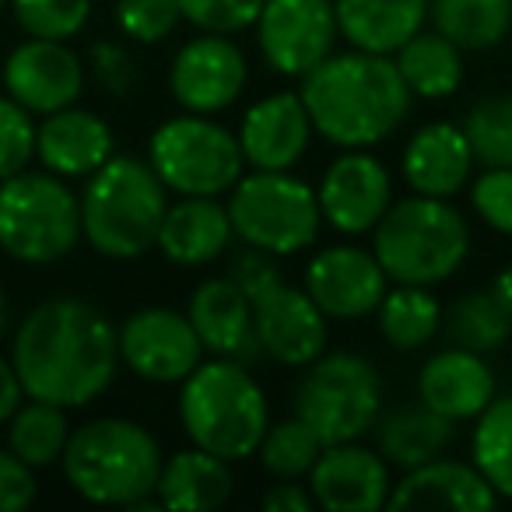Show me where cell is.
Returning a JSON list of instances; mask_svg holds the SVG:
<instances>
[{"label": "cell", "instance_id": "8fae6325", "mask_svg": "<svg viewBox=\"0 0 512 512\" xmlns=\"http://www.w3.org/2000/svg\"><path fill=\"white\" fill-rule=\"evenodd\" d=\"M341 25L334 0H264L256 18L260 57L274 74L306 78L334 53Z\"/></svg>", "mask_w": 512, "mask_h": 512}, {"label": "cell", "instance_id": "e0dca14e", "mask_svg": "<svg viewBox=\"0 0 512 512\" xmlns=\"http://www.w3.org/2000/svg\"><path fill=\"white\" fill-rule=\"evenodd\" d=\"M386 285H390V278H386L376 253L351 246V242L320 249L306 267V292L313 295V302L323 309L327 320L351 323L376 313Z\"/></svg>", "mask_w": 512, "mask_h": 512}, {"label": "cell", "instance_id": "484cf974", "mask_svg": "<svg viewBox=\"0 0 512 512\" xmlns=\"http://www.w3.org/2000/svg\"><path fill=\"white\" fill-rule=\"evenodd\" d=\"M351 50L393 57L428 22V0H334Z\"/></svg>", "mask_w": 512, "mask_h": 512}, {"label": "cell", "instance_id": "ab89813d", "mask_svg": "<svg viewBox=\"0 0 512 512\" xmlns=\"http://www.w3.org/2000/svg\"><path fill=\"white\" fill-rule=\"evenodd\" d=\"M264 11V0H179V15L197 32L235 36L256 25Z\"/></svg>", "mask_w": 512, "mask_h": 512}, {"label": "cell", "instance_id": "5bb4252c", "mask_svg": "<svg viewBox=\"0 0 512 512\" xmlns=\"http://www.w3.org/2000/svg\"><path fill=\"white\" fill-rule=\"evenodd\" d=\"M249 302L260 348L278 365L306 369L327 351V316L306 288H292L285 278H278Z\"/></svg>", "mask_w": 512, "mask_h": 512}, {"label": "cell", "instance_id": "5b68a950", "mask_svg": "<svg viewBox=\"0 0 512 512\" xmlns=\"http://www.w3.org/2000/svg\"><path fill=\"white\" fill-rule=\"evenodd\" d=\"M179 421L193 446L235 463L256 453L271 425V407L249 365L214 358L183 379Z\"/></svg>", "mask_w": 512, "mask_h": 512}, {"label": "cell", "instance_id": "74e56055", "mask_svg": "<svg viewBox=\"0 0 512 512\" xmlns=\"http://www.w3.org/2000/svg\"><path fill=\"white\" fill-rule=\"evenodd\" d=\"M116 29L127 39L144 46H155L176 32L183 22L179 15V0H116L113 8Z\"/></svg>", "mask_w": 512, "mask_h": 512}, {"label": "cell", "instance_id": "4dcf8cb0", "mask_svg": "<svg viewBox=\"0 0 512 512\" xmlns=\"http://www.w3.org/2000/svg\"><path fill=\"white\" fill-rule=\"evenodd\" d=\"M376 313H379V334L397 351L425 348L442 327L439 299L421 285H397L393 292L386 288Z\"/></svg>", "mask_w": 512, "mask_h": 512}, {"label": "cell", "instance_id": "9a60e30c", "mask_svg": "<svg viewBox=\"0 0 512 512\" xmlns=\"http://www.w3.org/2000/svg\"><path fill=\"white\" fill-rule=\"evenodd\" d=\"M316 200L330 228L341 235H365L393 204L390 169L365 148H348L323 172Z\"/></svg>", "mask_w": 512, "mask_h": 512}, {"label": "cell", "instance_id": "603a6c76", "mask_svg": "<svg viewBox=\"0 0 512 512\" xmlns=\"http://www.w3.org/2000/svg\"><path fill=\"white\" fill-rule=\"evenodd\" d=\"M232 239L235 228L221 197H179L165 211L155 246L176 267H207L228 253Z\"/></svg>", "mask_w": 512, "mask_h": 512}, {"label": "cell", "instance_id": "60d3db41", "mask_svg": "<svg viewBox=\"0 0 512 512\" xmlns=\"http://www.w3.org/2000/svg\"><path fill=\"white\" fill-rule=\"evenodd\" d=\"M470 204L488 228L512 235V169H484L470 186Z\"/></svg>", "mask_w": 512, "mask_h": 512}, {"label": "cell", "instance_id": "7402d4cb", "mask_svg": "<svg viewBox=\"0 0 512 512\" xmlns=\"http://www.w3.org/2000/svg\"><path fill=\"white\" fill-rule=\"evenodd\" d=\"M495 397V372L484 355L456 344L432 355L418 372V400L449 421H474Z\"/></svg>", "mask_w": 512, "mask_h": 512}, {"label": "cell", "instance_id": "52a82bcc", "mask_svg": "<svg viewBox=\"0 0 512 512\" xmlns=\"http://www.w3.org/2000/svg\"><path fill=\"white\" fill-rule=\"evenodd\" d=\"M81 239V197L53 172L0 179V249L18 264H57Z\"/></svg>", "mask_w": 512, "mask_h": 512}, {"label": "cell", "instance_id": "681fc988", "mask_svg": "<svg viewBox=\"0 0 512 512\" xmlns=\"http://www.w3.org/2000/svg\"><path fill=\"white\" fill-rule=\"evenodd\" d=\"M4 4H8V0H0V8H4Z\"/></svg>", "mask_w": 512, "mask_h": 512}, {"label": "cell", "instance_id": "8d00e7d4", "mask_svg": "<svg viewBox=\"0 0 512 512\" xmlns=\"http://www.w3.org/2000/svg\"><path fill=\"white\" fill-rule=\"evenodd\" d=\"M11 8L25 36L57 43L81 36L92 18V0H11Z\"/></svg>", "mask_w": 512, "mask_h": 512}, {"label": "cell", "instance_id": "f1b7e54d", "mask_svg": "<svg viewBox=\"0 0 512 512\" xmlns=\"http://www.w3.org/2000/svg\"><path fill=\"white\" fill-rule=\"evenodd\" d=\"M397 71L404 78V85L411 88L414 99L439 102L460 88L463 81V50L446 39L442 32H425L421 29L414 39H407L397 53Z\"/></svg>", "mask_w": 512, "mask_h": 512}, {"label": "cell", "instance_id": "7c38bea8", "mask_svg": "<svg viewBox=\"0 0 512 512\" xmlns=\"http://www.w3.org/2000/svg\"><path fill=\"white\" fill-rule=\"evenodd\" d=\"M120 362L144 383L172 386L183 383L204 358L190 316L165 306H144L130 313L116 330Z\"/></svg>", "mask_w": 512, "mask_h": 512}, {"label": "cell", "instance_id": "ba28073f", "mask_svg": "<svg viewBox=\"0 0 512 512\" xmlns=\"http://www.w3.org/2000/svg\"><path fill=\"white\" fill-rule=\"evenodd\" d=\"M228 218L246 246L271 256H295L316 242L323 214L316 190L292 176V169H253L228 190Z\"/></svg>", "mask_w": 512, "mask_h": 512}, {"label": "cell", "instance_id": "cb8c5ba5", "mask_svg": "<svg viewBox=\"0 0 512 512\" xmlns=\"http://www.w3.org/2000/svg\"><path fill=\"white\" fill-rule=\"evenodd\" d=\"M498 505L495 488L474 463L435 460L407 470L404 481L393 484L390 509H460V512H491Z\"/></svg>", "mask_w": 512, "mask_h": 512}, {"label": "cell", "instance_id": "ee69618b", "mask_svg": "<svg viewBox=\"0 0 512 512\" xmlns=\"http://www.w3.org/2000/svg\"><path fill=\"white\" fill-rule=\"evenodd\" d=\"M278 256L264 253V249H253L246 246V253L235 256V264H232V274L228 278L235 281V285L246 292V299H253V295H260L267 285H274V281L281 278L278 264H274Z\"/></svg>", "mask_w": 512, "mask_h": 512}, {"label": "cell", "instance_id": "bcb514c9", "mask_svg": "<svg viewBox=\"0 0 512 512\" xmlns=\"http://www.w3.org/2000/svg\"><path fill=\"white\" fill-rule=\"evenodd\" d=\"M22 400L25 390H22V379H18L15 362L0 355V425H8V418L22 407Z\"/></svg>", "mask_w": 512, "mask_h": 512}, {"label": "cell", "instance_id": "30bf717a", "mask_svg": "<svg viewBox=\"0 0 512 512\" xmlns=\"http://www.w3.org/2000/svg\"><path fill=\"white\" fill-rule=\"evenodd\" d=\"M295 414L320 435L323 446L358 442L383 414V383L376 365L351 351L320 355L306 365V376L295 390Z\"/></svg>", "mask_w": 512, "mask_h": 512}, {"label": "cell", "instance_id": "2e32d148", "mask_svg": "<svg viewBox=\"0 0 512 512\" xmlns=\"http://www.w3.org/2000/svg\"><path fill=\"white\" fill-rule=\"evenodd\" d=\"M4 92L32 116H50L81 99L85 64L67 43L29 36L4 60Z\"/></svg>", "mask_w": 512, "mask_h": 512}, {"label": "cell", "instance_id": "9c48e42d", "mask_svg": "<svg viewBox=\"0 0 512 512\" xmlns=\"http://www.w3.org/2000/svg\"><path fill=\"white\" fill-rule=\"evenodd\" d=\"M148 165L179 197H225L246 176L239 137L200 113L158 123L148 141Z\"/></svg>", "mask_w": 512, "mask_h": 512}, {"label": "cell", "instance_id": "83f0119b", "mask_svg": "<svg viewBox=\"0 0 512 512\" xmlns=\"http://www.w3.org/2000/svg\"><path fill=\"white\" fill-rule=\"evenodd\" d=\"M456 421L442 418L439 411H432L428 404H404L397 411L383 414L376 421V439L379 453L390 467L414 470L421 463L435 460L449 449L456 435Z\"/></svg>", "mask_w": 512, "mask_h": 512}, {"label": "cell", "instance_id": "d6986e66", "mask_svg": "<svg viewBox=\"0 0 512 512\" xmlns=\"http://www.w3.org/2000/svg\"><path fill=\"white\" fill-rule=\"evenodd\" d=\"M239 148L249 169L288 172L302 162L313 137V120L299 92H274L260 99L239 127Z\"/></svg>", "mask_w": 512, "mask_h": 512}, {"label": "cell", "instance_id": "ac0fdd59", "mask_svg": "<svg viewBox=\"0 0 512 512\" xmlns=\"http://www.w3.org/2000/svg\"><path fill=\"white\" fill-rule=\"evenodd\" d=\"M309 491L327 512L386 509L393 491L390 463L383 460V453H372L358 442L323 446L320 460L309 470Z\"/></svg>", "mask_w": 512, "mask_h": 512}, {"label": "cell", "instance_id": "7dc6e473", "mask_svg": "<svg viewBox=\"0 0 512 512\" xmlns=\"http://www.w3.org/2000/svg\"><path fill=\"white\" fill-rule=\"evenodd\" d=\"M488 292L495 295L498 306H502L505 313L512 316V267H505V271H498V274H495V281H491Z\"/></svg>", "mask_w": 512, "mask_h": 512}, {"label": "cell", "instance_id": "e575fe53", "mask_svg": "<svg viewBox=\"0 0 512 512\" xmlns=\"http://www.w3.org/2000/svg\"><path fill=\"white\" fill-rule=\"evenodd\" d=\"M323 442L299 414L278 421V425H267L264 439L256 446V456L264 463V470L278 481H299V477H309L313 463L320 460Z\"/></svg>", "mask_w": 512, "mask_h": 512}, {"label": "cell", "instance_id": "d6a6232c", "mask_svg": "<svg viewBox=\"0 0 512 512\" xmlns=\"http://www.w3.org/2000/svg\"><path fill=\"white\" fill-rule=\"evenodd\" d=\"M470 463L488 477L498 498H512V393L495 397L474 418Z\"/></svg>", "mask_w": 512, "mask_h": 512}, {"label": "cell", "instance_id": "4fadbf2b", "mask_svg": "<svg viewBox=\"0 0 512 512\" xmlns=\"http://www.w3.org/2000/svg\"><path fill=\"white\" fill-rule=\"evenodd\" d=\"M249 81V64L242 50L228 36L218 32H200L190 43L179 46L172 57L169 88L172 99L186 113L214 116L225 113L232 102H239L242 88Z\"/></svg>", "mask_w": 512, "mask_h": 512}, {"label": "cell", "instance_id": "1f68e13d", "mask_svg": "<svg viewBox=\"0 0 512 512\" xmlns=\"http://www.w3.org/2000/svg\"><path fill=\"white\" fill-rule=\"evenodd\" d=\"M67 439H71V425L64 407L46 400L25 397L22 407L8 418V449H15L36 470L53 467L64 456Z\"/></svg>", "mask_w": 512, "mask_h": 512}, {"label": "cell", "instance_id": "6da1fadb", "mask_svg": "<svg viewBox=\"0 0 512 512\" xmlns=\"http://www.w3.org/2000/svg\"><path fill=\"white\" fill-rule=\"evenodd\" d=\"M11 362L25 397L64 411L99 400L120 365L116 327L81 299L39 302L22 316L11 341Z\"/></svg>", "mask_w": 512, "mask_h": 512}, {"label": "cell", "instance_id": "ffe728a7", "mask_svg": "<svg viewBox=\"0 0 512 512\" xmlns=\"http://www.w3.org/2000/svg\"><path fill=\"white\" fill-rule=\"evenodd\" d=\"M190 316L204 351L228 362L253 365L264 355L253 327V302L232 278H211L190 295Z\"/></svg>", "mask_w": 512, "mask_h": 512}, {"label": "cell", "instance_id": "3957f363", "mask_svg": "<svg viewBox=\"0 0 512 512\" xmlns=\"http://www.w3.org/2000/svg\"><path fill=\"white\" fill-rule=\"evenodd\" d=\"M64 477L85 502L123 509H162L155 484L162 474V446L130 418H95L71 432L60 456Z\"/></svg>", "mask_w": 512, "mask_h": 512}, {"label": "cell", "instance_id": "d590c367", "mask_svg": "<svg viewBox=\"0 0 512 512\" xmlns=\"http://www.w3.org/2000/svg\"><path fill=\"white\" fill-rule=\"evenodd\" d=\"M463 134L484 169H512V92H498L474 102L463 116Z\"/></svg>", "mask_w": 512, "mask_h": 512}, {"label": "cell", "instance_id": "b9f144b4", "mask_svg": "<svg viewBox=\"0 0 512 512\" xmlns=\"http://www.w3.org/2000/svg\"><path fill=\"white\" fill-rule=\"evenodd\" d=\"M36 495V467H29L15 449H0V512H25Z\"/></svg>", "mask_w": 512, "mask_h": 512}, {"label": "cell", "instance_id": "44dd1931", "mask_svg": "<svg viewBox=\"0 0 512 512\" xmlns=\"http://www.w3.org/2000/svg\"><path fill=\"white\" fill-rule=\"evenodd\" d=\"M116 141L109 123L88 109H57L36 127V158L60 179H88L113 158Z\"/></svg>", "mask_w": 512, "mask_h": 512}, {"label": "cell", "instance_id": "277c9868", "mask_svg": "<svg viewBox=\"0 0 512 512\" xmlns=\"http://www.w3.org/2000/svg\"><path fill=\"white\" fill-rule=\"evenodd\" d=\"M169 211V186L148 162L113 155L81 190V235L109 260H137L155 249Z\"/></svg>", "mask_w": 512, "mask_h": 512}, {"label": "cell", "instance_id": "f35d334b", "mask_svg": "<svg viewBox=\"0 0 512 512\" xmlns=\"http://www.w3.org/2000/svg\"><path fill=\"white\" fill-rule=\"evenodd\" d=\"M36 158V123L11 95L0 99V179L25 172Z\"/></svg>", "mask_w": 512, "mask_h": 512}, {"label": "cell", "instance_id": "4316f807", "mask_svg": "<svg viewBox=\"0 0 512 512\" xmlns=\"http://www.w3.org/2000/svg\"><path fill=\"white\" fill-rule=\"evenodd\" d=\"M155 498L162 509L179 512H211L232 498V470L228 460L207 449H179L162 463L155 484Z\"/></svg>", "mask_w": 512, "mask_h": 512}, {"label": "cell", "instance_id": "836d02e7", "mask_svg": "<svg viewBox=\"0 0 512 512\" xmlns=\"http://www.w3.org/2000/svg\"><path fill=\"white\" fill-rule=\"evenodd\" d=\"M446 334L456 348L491 355L512 341V316L498 306L491 292H470L453 302L446 316Z\"/></svg>", "mask_w": 512, "mask_h": 512}, {"label": "cell", "instance_id": "7a4b0ae2", "mask_svg": "<svg viewBox=\"0 0 512 512\" xmlns=\"http://www.w3.org/2000/svg\"><path fill=\"white\" fill-rule=\"evenodd\" d=\"M302 102L320 137L337 148H372L411 113V88L383 53H330L302 78Z\"/></svg>", "mask_w": 512, "mask_h": 512}, {"label": "cell", "instance_id": "c3c4849f", "mask_svg": "<svg viewBox=\"0 0 512 512\" xmlns=\"http://www.w3.org/2000/svg\"><path fill=\"white\" fill-rule=\"evenodd\" d=\"M11 334V302H8V295L0 292V341Z\"/></svg>", "mask_w": 512, "mask_h": 512}, {"label": "cell", "instance_id": "f6af8a7d", "mask_svg": "<svg viewBox=\"0 0 512 512\" xmlns=\"http://www.w3.org/2000/svg\"><path fill=\"white\" fill-rule=\"evenodd\" d=\"M260 505H264L267 512H309L316 505V498H313V491L302 488V484L278 481L267 488V495L260 498Z\"/></svg>", "mask_w": 512, "mask_h": 512}, {"label": "cell", "instance_id": "d4e9b609", "mask_svg": "<svg viewBox=\"0 0 512 512\" xmlns=\"http://www.w3.org/2000/svg\"><path fill=\"white\" fill-rule=\"evenodd\" d=\"M474 151L456 123H428L407 141L404 158H400V172H404L407 186L421 197H439L449 200L467 186L474 176Z\"/></svg>", "mask_w": 512, "mask_h": 512}, {"label": "cell", "instance_id": "f546056e", "mask_svg": "<svg viewBox=\"0 0 512 512\" xmlns=\"http://www.w3.org/2000/svg\"><path fill=\"white\" fill-rule=\"evenodd\" d=\"M428 18L460 50H495L512 32V0H428Z\"/></svg>", "mask_w": 512, "mask_h": 512}, {"label": "cell", "instance_id": "7bdbcfd3", "mask_svg": "<svg viewBox=\"0 0 512 512\" xmlns=\"http://www.w3.org/2000/svg\"><path fill=\"white\" fill-rule=\"evenodd\" d=\"M88 64H92L95 81H99L106 92L127 95L130 88H134V81H137L134 60H130V53L123 50L120 43H109V39L95 43L92 50H88Z\"/></svg>", "mask_w": 512, "mask_h": 512}, {"label": "cell", "instance_id": "8992f818", "mask_svg": "<svg viewBox=\"0 0 512 512\" xmlns=\"http://www.w3.org/2000/svg\"><path fill=\"white\" fill-rule=\"evenodd\" d=\"M372 253L397 285L432 288L449 281L470 253V228L453 204L439 197H407L372 228Z\"/></svg>", "mask_w": 512, "mask_h": 512}]
</instances>
